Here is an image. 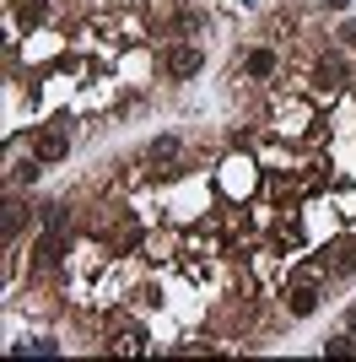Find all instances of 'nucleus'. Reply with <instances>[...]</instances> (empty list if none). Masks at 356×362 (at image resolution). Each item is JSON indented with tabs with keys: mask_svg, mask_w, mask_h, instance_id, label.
I'll list each match as a JSON object with an SVG mask.
<instances>
[{
	"mask_svg": "<svg viewBox=\"0 0 356 362\" xmlns=\"http://www.w3.org/2000/svg\"><path fill=\"white\" fill-rule=\"evenodd\" d=\"M319 81H324V87H345V81H351V65H345L340 54H324V65H319Z\"/></svg>",
	"mask_w": 356,
	"mask_h": 362,
	"instance_id": "nucleus-6",
	"label": "nucleus"
},
{
	"mask_svg": "<svg viewBox=\"0 0 356 362\" xmlns=\"http://www.w3.org/2000/svg\"><path fill=\"white\" fill-rule=\"evenodd\" d=\"M345 330H351V335H356V308H351V314H345Z\"/></svg>",
	"mask_w": 356,
	"mask_h": 362,
	"instance_id": "nucleus-14",
	"label": "nucleus"
},
{
	"mask_svg": "<svg viewBox=\"0 0 356 362\" xmlns=\"http://www.w3.org/2000/svg\"><path fill=\"white\" fill-rule=\"evenodd\" d=\"M32 157H38V163L71 157V130H38V136H32Z\"/></svg>",
	"mask_w": 356,
	"mask_h": 362,
	"instance_id": "nucleus-3",
	"label": "nucleus"
},
{
	"mask_svg": "<svg viewBox=\"0 0 356 362\" xmlns=\"http://www.w3.org/2000/svg\"><path fill=\"white\" fill-rule=\"evenodd\" d=\"M38 173H44V163H38V157H28V163H16L11 179H16V184H38Z\"/></svg>",
	"mask_w": 356,
	"mask_h": 362,
	"instance_id": "nucleus-11",
	"label": "nucleus"
},
{
	"mask_svg": "<svg viewBox=\"0 0 356 362\" xmlns=\"http://www.w3.org/2000/svg\"><path fill=\"white\" fill-rule=\"evenodd\" d=\"M356 351V335L345 330V335H335V341H324V357H351Z\"/></svg>",
	"mask_w": 356,
	"mask_h": 362,
	"instance_id": "nucleus-10",
	"label": "nucleus"
},
{
	"mask_svg": "<svg viewBox=\"0 0 356 362\" xmlns=\"http://www.w3.org/2000/svg\"><path fill=\"white\" fill-rule=\"evenodd\" d=\"M335 38H340V49H356V22H340V28H335Z\"/></svg>",
	"mask_w": 356,
	"mask_h": 362,
	"instance_id": "nucleus-13",
	"label": "nucleus"
},
{
	"mask_svg": "<svg viewBox=\"0 0 356 362\" xmlns=\"http://www.w3.org/2000/svg\"><path fill=\"white\" fill-rule=\"evenodd\" d=\"M11 11H16V22H22V28H38V22L49 16V6H44V0H16Z\"/></svg>",
	"mask_w": 356,
	"mask_h": 362,
	"instance_id": "nucleus-7",
	"label": "nucleus"
},
{
	"mask_svg": "<svg viewBox=\"0 0 356 362\" xmlns=\"http://www.w3.org/2000/svg\"><path fill=\"white\" fill-rule=\"evenodd\" d=\"M329 255H335V259H329V271H335V276H356V238H340Z\"/></svg>",
	"mask_w": 356,
	"mask_h": 362,
	"instance_id": "nucleus-5",
	"label": "nucleus"
},
{
	"mask_svg": "<svg viewBox=\"0 0 356 362\" xmlns=\"http://www.w3.org/2000/svg\"><path fill=\"white\" fill-rule=\"evenodd\" d=\"M178 146H184L178 136H157V141H151V163H173V157H178Z\"/></svg>",
	"mask_w": 356,
	"mask_h": 362,
	"instance_id": "nucleus-8",
	"label": "nucleus"
},
{
	"mask_svg": "<svg viewBox=\"0 0 356 362\" xmlns=\"http://www.w3.org/2000/svg\"><path fill=\"white\" fill-rule=\"evenodd\" d=\"M237 6H254V0H237Z\"/></svg>",
	"mask_w": 356,
	"mask_h": 362,
	"instance_id": "nucleus-16",
	"label": "nucleus"
},
{
	"mask_svg": "<svg viewBox=\"0 0 356 362\" xmlns=\"http://www.w3.org/2000/svg\"><path fill=\"white\" fill-rule=\"evenodd\" d=\"M324 6H335V11H345V6H351V0H324Z\"/></svg>",
	"mask_w": 356,
	"mask_h": 362,
	"instance_id": "nucleus-15",
	"label": "nucleus"
},
{
	"mask_svg": "<svg viewBox=\"0 0 356 362\" xmlns=\"http://www.w3.org/2000/svg\"><path fill=\"white\" fill-rule=\"evenodd\" d=\"M319 303H324V276L297 281V287L286 292V314H292V319H313V314H319Z\"/></svg>",
	"mask_w": 356,
	"mask_h": 362,
	"instance_id": "nucleus-2",
	"label": "nucleus"
},
{
	"mask_svg": "<svg viewBox=\"0 0 356 362\" xmlns=\"http://www.w3.org/2000/svg\"><path fill=\"white\" fill-rule=\"evenodd\" d=\"M206 22H210V16L200 11V6H178V28H184V33H200Z\"/></svg>",
	"mask_w": 356,
	"mask_h": 362,
	"instance_id": "nucleus-9",
	"label": "nucleus"
},
{
	"mask_svg": "<svg viewBox=\"0 0 356 362\" xmlns=\"http://www.w3.org/2000/svg\"><path fill=\"white\" fill-rule=\"evenodd\" d=\"M0 227H6V243H11L16 233H22V206H16V200L6 206V222H0Z\"/></svg>",
	"mask_w": 356,
	"mask_h": 362,
	"instance_id": "nucleus-12",
	"label": "nucleus"
},
{
	"mask_svg": "<svg viewBox=\"0 0 356 362\" xmlns=\"http://www.w3.org/2000/svg\"><path fill=\"white\" fill-rule=\"evenodd\" d=\"M275 49H249V54H243V76H254V81H270V76H275Z\"/></svg>",
	"mask_w": 356,
	"mask_h": 362,
	"instance_id": "nucleus-4",
	"label": "nucleus"
},
{
	"mask_svg": "<svg viewBox=\"0 0 356 362\" xmlns=\"http://www.w3.org/2000/svg\"><path fill=\"white\" fill-rule=\"evenodd\" d=\"M200 65H206L200 44H184V38H178V44H167V49H162V71L173 76V81H189V76L200 71Z\"/></svg>",
	"mask_w": 356,
	"mask_h": 362,
	"instance_id": "nucleus-1",
	"label": "nucleus"
}]
</instances>
